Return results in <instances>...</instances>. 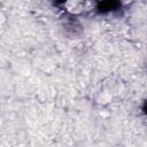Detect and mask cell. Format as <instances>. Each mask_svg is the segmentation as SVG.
<instances>
[{
  "mask_svg": "<svg viewBox=\"0 0 147 147\" xmlns=\"http://www.w3.org/2000/svg\"><path fill=\"white\" fill-rule=\"evenodd\" d=\"M142 113H144L145 115H147V101H145V103H144V106H142Z\"/></svg>",
  "mask_w": 147,
  "mask_h": 147,
  "instance_id": "3",
  "label": "cell"
},
{
  "mask_svg": "<svg viewBox=\"0 0 147 147\" xmlns=\"http://www.w3.org/2000/svg\"><path fill=\"white\" fill-rule=\"evenodd\" d=\"M54 2H55V5H57V6H63V3L67 1V0H53Z\"/></svg>",
  "mask_w": 147,
  "mask_h": 147,
  "instance_id": "2",
  "label": "cell"
},
{
  "mask_svg": "<svg viewBox=\"0 0 147 147\" xmlns=\"http://www.w3.org/2000/svg\"><path fill=\"white\" fill-rule=\"evenodd\" d=\"M121 8V0H100L96 5V10L100 14L113 13Z\"/></svg>",
  "mask_w": 147,
  "mask_h": 147,
  "instance_id": "1",
  "label": "cell"
}]
</instances>
